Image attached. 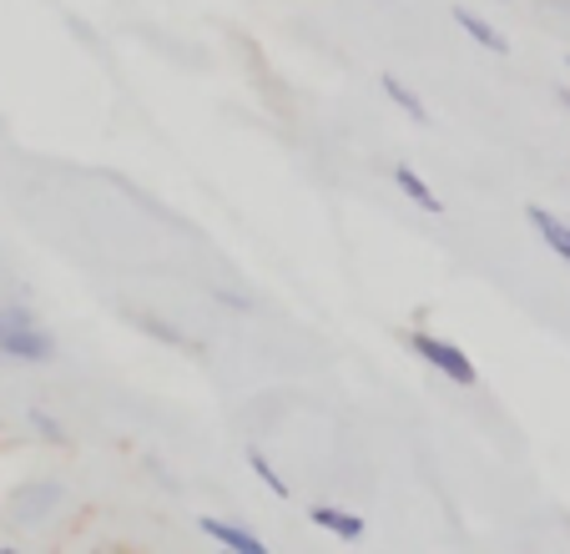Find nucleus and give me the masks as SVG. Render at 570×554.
I'll return each instance as SVG.
<instances>
[{"instance_id": "nucleus-1", "label": "nucleus", "mask_w": 570, "mask_h": 554, "mask_svg": "<svg viewBox=\"0 0 570 554\" xmlns=\"http://www.w3.org/2000/svg\"><path fill=\"white\" fill-rule=\"evenodd\" d=\"M0 353H6V358H21V363H51L56 338L26 308L0 303Z\"/></svg>"}, {"instance_id": "nucleus-2", "label": "nucleus", "mask_w": 570, "mask_h": 554, "mask_svg": "<svg viewBox=\"0 0 570 554\" xmlns=\"http://www.w3.org/2000/svg\"><path fill=\"white\" fill-rule=\"evenodd\" d=\"M410 348L420 353L430 368H440L450 384H460V388H474L480 384V374H474V363H470V353L460 348V343H450V338H434V333H410Z\"/></svg>"}, {"instance_id": "nucleus-3", "label": "nucleus", "mask_w": 570, "mask_h": 554, "mask_svg": "<svg viewBox=\"0 0 570 554\" xmlns=\"http://www.w3.org/2000/svg\"><path fill=\"white\" fill-rule=\"evenodd\" d=\"M197 530H203L207 540H217L223 550H237V554H268V544H263L253 530H243V524H227V520H197Z\"/></svg>"}, {"instance_id": "nucleus-4", "label": "nucleus", "mask_w": 570, "mask_h": 554, "mask_svg": "<svg viewBox=\"0 0 570 554\" xmlns=\"http://www.w3.org/2000/svg\"><path fill=\"white\" fill-rule=\"evenodd\" d=\"M525 217H530V227L540 233V243H546L550 253H556L560 263L570 267V222H566V217L546 212V207H525Z\"/></svg>"}, {"instance_id": "nucleus-5", "label": "nucleus", "mask_w": 570, "mask_h": 554, "mask_svg": "<svg viewBox=\"0 0 570 554\" xmlns=\"http://www.w3.org/2000/svg\"><path fill=\"white\" fill-rule=\"evenodd\" d=\"M454 26H460V31L470 36L474 46H484V51H490V56H510V36H500L495 26L484 21V16L464 11V6H454Z\"/></svg>"}, {"instance_id": "nucleus-6", "label": "nucleus", "mask_w": 570, "mask_h": 554, "mask_svg": "<svg viewBox=\"0 0 570 554\" xmlns=\"http://www.w3.org/2000/svg\"><path fill=\"white\" fill-rule=\"evenodd\" d=\"M308 520L318 524V530L338 534V540H358V534H364V520H358V514H348V510H334V504H313Z\"/></svg>"}, {"instance_id": "nucleus-7", "label": "nucleus", "mask_w": 570, "mask_h": 554, "mask_svg": "<svg viewBox=\"0 0 570 554\" xmlns=\"http://www.w3.org/2000/svg\"><path fill=\"white\" fill-rule=\"evenodd\" d=\"M394 181H399V192L410 197L414 207H424V212H444V202L430 192V181H424L414 167H399V171H394Z\"/></svg>"}, {"instance_id": "nucleus-8", "label": "nucleus", "mask_w": 570, "mask_h": 554, "mask_svg": "<svg viewBox=\"0 0 570 554\" xmlns=\"http://www.w3.org/2000/svg\"><path fill=\"white\" fill-rule=\"evenodd\" d=\"M384 97L394 101V107L404 111V117H410V121H420V127H430V107H424V101L414 97V91H410V86H404V81H399V76H384Z\"/></svg>"}, {"instance_id": "nucleus-9", "label": "nucleus", "mask_w": 570, "mask_h": 554, "mask_svg": "<svg viewBox=\"0 0 570 554\" xmlns=\"http://www.w3.org/2000/svg\"><path fill=\"white\" fill-rule=\"evenodd\" d=\"M248 469H253V474H258V479H263V484H268V494H278V499H288V484H283V474H278V469H273V464H268V458H263V454H258V448H248Z\"/></svg>"}, {"instance_id": "nucleus-10", "label": "nucleus", "mask_w": 570, "mask_h": 554, "mask_svg": "<svg viewBox=\"0 0 570 554\" xmlns=\"http://www.w3.org/2000/svg\"><path fill=\"white\" fill-rule=\"evenodd\" d=\"M31 424H36V428H41V434H46V438H66V434H61V428H56V424H51V418H46V414H31Z\"/></svg>"}, {"instance_id": "nucleus-11", "label": "nucleus", "mask_w": 570, "mask_h": 554, "mask_svg": "<svg viewBox=\"0 0 570 554\" xmlns=\"http://www.w3.org/2000/svg\"><path fill=\"white\" fill-rule=\"evenodd\" d=\"M560 101H566V111H570V91H560Z\"/></svg>"}]
</instances>
